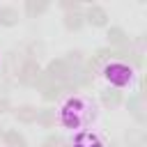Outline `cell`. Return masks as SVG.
<instances>
[{"mask_svg":"<svg viewBox=\"0 0 147 147\" xmlns=\"http://www.w3.org/2000/svg\"><path fill=\"white\" fill-rule=\"evenodd\" d=\"M92 106L85 101V99H71L67 101V106L62 108V124L69 126V129H80L87 124V119L92 117Z\"/></svg>","mask_w":147,"mask_h":147,"instance_id":"1","label":"cell"},{"mask_svg":"<svg viewBox=\"0 0 147 147\" xmlns=\"http://www.w3.org/2000/svg\"><path fill=\"white\" fill-rule=\"evenodd\" d=\"M106 78H108L113 85L124 87V85L131 83V78H133V69H131L129 64H124V62H110V64L106 67Z\"/></svg>","mask_w":147,"mask_h":147,"instance_id":"2","label":"cell"}]
</instances>
